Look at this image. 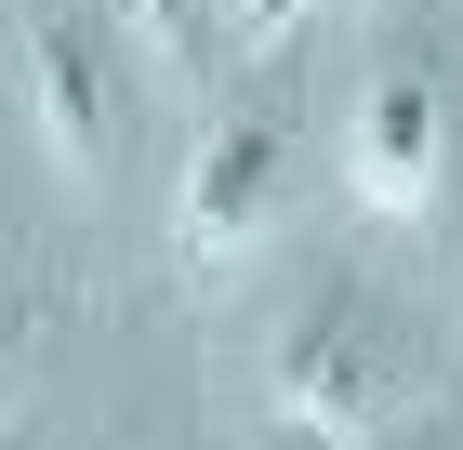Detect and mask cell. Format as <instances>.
<instances>
[{
  "label": "cell",
  "instance_id": "277c9868",
  "mask_svg": "<svg viewBox=\"0 0 463 450\" xmlns=\"http://www.w3.org/2000/svg\"><path fill=\"white\" fill-rule=\"evenodd\" d=\"M279 186H291V120L279 106H239L199 133V173H185V252H239L279 225Z\"/></svg>",
  "mask_w": 463,
  "mask_h": 450
},
{
  "label": "cell",
  "instance_id": "5b68a950",
  "mask_svg": "<svg viewBox=\"0 0 463 450\" xmlns=\"http://www.w3.org/2000/svg\"><path fill=\"white\" fill-rule=\"evenodd\" d=\"M107 14H119L173 80H213V67H225V14H213V0H107Z\"/></svg>",
  "mask_w": 463,
  "mask_h": 450
},
{
  "label": "cell",
  "instance_id": "6da1fadb",
  "mask_svg": "<svg viewBox=\"0 0 463 450\" xmlns=\"http://www.w3.org/2000/svg\"><path fill=\"white\" fill-rule=\"evenodd\" d=\"M397 384H411V345L371 278H305L265 318V437L279 450H357L397 411Z\"/></svg>",
  "mask_w": 463,
  "mask_h": 450
},
{
  "label": "cell",
  "instance_id": "7a4b0ae2",
  "mask_svg": "<svg viewBox=\"0 0 463 450\" xmlns=\"http://www.w3.org/2000/svg\"><path fill=\"white\" fill-rule=\"evenodd\" d=\"M14 80H27V133L53 146V173L107 186L119 159V80H107V40H93V14H27L14 27Z\"/></svg>",
  "mask_w": 463,
  "mask_h": 450
},
{
  "label": "cell",
  "instance_id": "3957f363",
  "mask_svg": "<svg viewBox=\"0 0 463 450\" xmlns=\"http://www.w3.org/2000/svg\"><path fill=\"white\" fill-rule=\"evenodd\" d=\"M437 173H450V80H437V53H384L371 93H357L345 186H357L371 212H424Z\"/></svg>",
  "mask_w": 463,
  "mask_h": 450
},
{
  "label": "cell",
  "instance_id": "8992f818",
  "mask_svg": "<svg viewBox=\"0 0 463 450\" xmlns=\"http://www.w3.org/2000/svg\"><path fill=\"white\" fill-rule=\"evenodd\" d=\"M213 14H239V27H279V14H291V0H213Z\"/></svg>",
  "mask_w": 463,
  "mask_h": 450
}]
</instances>
